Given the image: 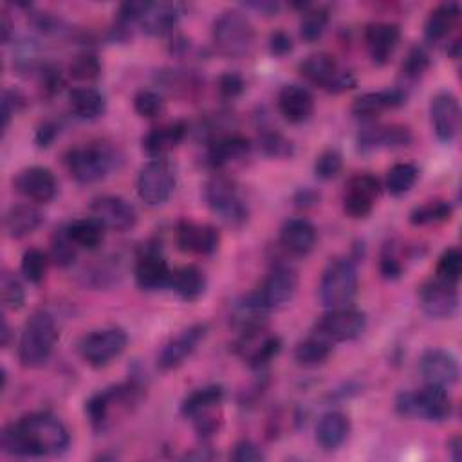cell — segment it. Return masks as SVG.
Masks as SVG:
<instances>
[{
	"mask_svg": "<svg viewBox=\"0 0 462 462\" xmlns=\"http://www.w3.org/2000/svg\"><path fill=\"white\" fill-rule=\"evenodd\" d=\"M67 426L49 411H32L9 422L0 435V448L11 457H52L67 451Z\"/></svg>",
	"mask_w": 462,
	"mask_h": 462,
	"instance_id": "cell-1",
	"label": "cell"
},
{
	"mask_svg": "<svg viewBox=\"0 0 462 462\" xmlns=\"http://www.w3.org/2000/svg\"><path fill=\"white\" fill-rule=\"evenodd\" d=\"M58 327L51 312L40 309L34 310L23 323L20 339H18V361L23 368H40L43 366L56 345Z\"/></svg>",
	"mask_w": 462,
	"mask_h": 462,
	"instance_id": "cell-2",
	"label": "cell"
},
{
	"mask_svg": "<svg viewBox=\"0 0 462 462\" xmlns=\"http://www.w3.org/2000/svg\"><path fill=\"white\" fill-rule=\"evenodd\" d=\"M116 150L103 141L74 146L65 157L70 177L79 184H94L103 180L116 168Z\"/></svg>",
	"mask_w": 462,
	"mask_h": 462,
	"instance_id": "cell-3",
	"label": "cell"
},
{
	"mask_svg": "<svg viewBox=\"0 0 462 462\" xmlns=\"http://www.w3.org/2000/svg\"><path fill=\"white\" fill-rule=\"evenodd\" d=\"M211 38L220 54L227 58H244L253 51L256 32L254 25L242 11L227 9L215 18Z\"/></svg>",
	"mask_w": 462,
	"mask_h": 462,
	"instance_id": "cell-4",
	"label": "cell"
},
{
	"mask_svg": "<svg viewBox=\"0 0 462 462\" xmlns=\"http://www.w3.org/2000/svg\"><path fill=\"white\" fill-rule=\"evenodd\" d=\"M395 410L401 417L442 422L449 419L453 411V402L448 388L424 384L419 390L401 392L395 399Z\"/></svg>",
	"mask_w": 462,
	"mask_h": 462,
	"instance_id": "cell-5",
	"label": "cell"
},
{
	"mask_svg": "<svg viewBox=\"0 0 462 462\" xmlns=\"http://www.w3.org/2000/svg\"><path fill=\"white\" fill-rule=\"evenodd\" d=\"M204 200L213 215H217L229 227H242L249 218V208L236 184L222 175L215 173L204 184Z\"/></svg>",
	"mask_w": 462,
	"mask_h": 462,
	"instance_id": "cell-6",
	"label": "cell"
},
{
	"mask_svg": "<svg viewBox=\"0 0 462 462\" xmlns=\"http://www.w3.org/2000/svg\"><path fill=\"white\" fill-rule=\"evenodd\" d=\"M357 269L350 258H334L321 273L318 296L323 307L337 309L352 305L357 294Z\"/></svg>",
	"mask_w": 462,
	"mask_h": 462,
	"instance_id": "cell-7",
	"label": "cell"
},
{
	"mask_svg": "<svg viewBox=\"0 0 462 462\" xmlns=\"http://www.w3.org/2000/svg\"><path fill=\"white\" fill-rule=\"evenodd\" d=\"M298 291V274L291 265L278 263L274 265L260 287L251 291L244 300L253 305L256 310L267 314L274 309L287 305Z\"/></svg>",
	"mask_w": 462,
	"mask_h": 462,
	"instance_id": "cell-8",
	"label": "cell"
},
{
	"mask_svg": "<svg viewBox=\"0 0 462 462\" xmlns=\"http://www.w3.org/2000/svg\"><path fill=\"white\" fill-rule=\"evenodd\" d=\"M224 401V388L220 384H208L189 392L180 402V413L193 420V426L200 437H209L220 428V408Z\"/></svg>",
	"mask_w": 462,
	"mask_h": 462,
	"instance_id": "cell-9",
	"label": "cell"
},
{
	"mask_svg": "<svg viewBox=\"0 0 462 462\" xmlns=\"http://www.w3.org/2000/svg\"><path fill=\"white\" fill-rule=\"evenodd\" d=\"M298 70L307 83L319 87L330 94H341L357 85L354 72L341 69L334 56L327 52L309 54L300 63Z\"/></svg>",
	"mask_w": 462,
	"mask_h": 462,
	"instance_id": "cell-10",
	"label": "cell"
},
{
	"mask_svg": "<svg viewBox=\"0 0 462 462\" xmlns=\"http://www.w3.org/2000/svg\"><path fill=\"white\" fill-rule=\"evenodd\" d=\"M128 345V336L119 327L97 328L85 334L78 343L81 359L92 368H103L117 359Z\"/></svg>",
	"mask_w": 462,
	"mask_h": 462,
	"instance_id": "cell-11",
	"label": "cell"
},
{
	"mask_svg": "<svg viewBox=\"0 0 462 462\" xmlns=\"http://www.w3.org/2000/svg\"><path fill=\"white\" fill-rule=\"evenodd\" d=\"M175 182V168L166 157L150 159L139 170L137 195L148 206H161L171 197Z\"/></svg>",
	"mask_w": 462,
	"mask_h": 462,
	"instance_id": "cell-12",
	"label": "cell"
},
{
	"mask_svg": "<svg viewBox=\"0 0 462 462\" xmlns=\"http://www.w3.org/2000/svg\"><path fill=\"white\" fill-rule=\"evenodd\" d=\"M366 328V314L352 305L327 309L314 325V334L328 343H343L359 337Z\"/></svg>",
	"mask_w": 462,
	"mask_h": 462,
	"instance_id": "cell-13",
	"label": "cell"
},
{
	"mask_svg": "<svg viewBox=\"0 0 462 462\" xmlns=\"http://www.w3.org/2000/svg\"><path fill=\"white\" fill-rule=\"evenodd\" d=\"M139 386L135 383L114 384L103 388L90 395L85 401V413L94 430L103 431L112 417L114 408H130V404L137 399Z\"/></svg>",
	"mask_w": 462,
	"mask_h": 462,
	"instance_id": "cell-14",
	"label": "cell"
},
{
	"mask_svg": "<svg viewBox=\"0 0 462 462\" xmlns=\"http://www.w3.org/2000/svg\"><path fill=\"white\" fill-rule=\"evenodd\" d=\"M282 350V339L276 334L265 332V325L240 328V337L235 343V352L251 366L262 368L271 363Z\"/></svg>",
	"mask_w": 462,
	"mask_h": 462,
	"instance_id": "cell-15",
	"label": "cell"
},
{
	"mask_svg": "<svg viewBox=\"0 0 462 462\" xmlns=\"http://www.w3.org/2000/svg\"><path fill=\"white\" fill-rule=\"evenodd\" d=\"M417 298L422 312L435 319L451 318L458 309L457 283L440 280L437 276L420 283Z\"/></svg>",
	"mask_w": 462,
	"mask_h": 462,
	"instance_id": "cell-16",
	"label": "cell"
},
{
	"mask_svg": "<svg viewBox=\"0 0 462 462\" xmlns=\"http://www.w3.org/2000/svg\"><path fill=\"white\" fill-rule=\"evenodd\" d=\"M379 195L381 180L372 173H357L345 184L343 211L350 218H365L372 213Z\"/></svg>",
	"mask_w": 462,
	"mask_h": 462,
	"instance_id": "cell-17",
	"label": "cell"
},
{
	"mask_svg": "<svg viewBox=\"0 0 462 462\" xmlns=\"http://www.w3.org/2000/svg\"><path fill=\"white\" fill-rule=\"evenodd\" d=\"M430 121L440 143H451L460 130L462 112L458 97L449 90L437 92L430 101Z\"/></svg>",
	"mask_w": 462,
	"mask_h": 462,
	"instance_id": "cell-18",
	"label": "cell"
},
{
	"mask_svg": "<svg viewBox=\"0 0 462 462\" xmlns=\"http://www.w3.org/2000/svg\"><path fill=\"white\" fill-rule=\"evenodd\" d=\"M90 215L97 218L106 229L125 233L137 222L134 204L119 195H97L90 202Z\"/></svg>",
	"mask_w": 462,
	"mask_h": 462,
	"instance_id": "cell-19",
	"label": "cell"
},
{
	"mask_svg": "<svg viewBox=\"0 0 462 462\" xmlns=\"http://www.w3.org/2000/svg\"><path fill=\"white\" fill-rule=\"evenodd\" d=\"M419 374L424 384L449 388L458 381L460 366L451 352L444 348H428L419 359Z\"/></svg>",
	"mask_w": 462,
	"mask_h": 462,
	"instance_id": "cell-20",
	"label": "cell"
},
{
	"mask_svg": "<svg viewBox=\"0 0 462 462\" xmlns=\"http://www.w3.org/2000/svg\"><path fill=\"white\" fill-rule=\"evenodd\" d=\"M13 188L34 204L51 202L58 193L56 177L45 166H29L20 170L13 179Z\"/></svg>",
	"mask_w": 462,
	"mask_h": 462,
	"instance_id": "cell-21",
	"label": "cell"
},
{
	"mask_svg": "<svg viewBox=\"0 0 462 462\" xmlns=\"http://www.w3.org/2000/svg\"><path fill=\"white\" fill-rule=\"evenodd\" d=\"M175 242L182 253L208 256L218 249L220 235L211 224H200L193 220H180L175 229Z\"/></svg>",
	"mask_w": 462,
	"mask_h": 462,
	"instance_id": "cell-22",
	"label": "cell"
},
{
	"mask_svg": "<svg viewBox=\"0 0 462 462\" xmlns=\"http://www.w3.org/2000/svg\"><path fill=\"white\" fill-rule=\"evenodd\" d=\"M208 327L204 323H195L184 330H180L175 337H171L157 356V366L164 372L175 370L186 363V359L197 350L199 343L204 339Z\"/></svg>",
	"mask_w": 462,
	"mask_h": 462,
	"instance_id": "cell-23",
	"label": "cell"
},
{
	"mask_svg": "<svg viewBox=\"0 0 462 462\" xmlns=\"http://www.w3.org/2000/svg\"><path fill=\"white\" fill-rule=\"evenodd\" d=\"M411 141V132L404 125H370L357 134V150L368 153L379 148L393 150L408 146Z\"/></svg>",
	"mask_w": 462,
	"mask_h": 462,
	"instance_id": "cell-24",
	"label": "cell"
},
{
	"mask_svg": "<svg viewBox=\"0 0 462 462\" xmlns=\"http://www.w3.org/2000/svg\"><path fill=\"white\" fill-rule=\"evenodd\" d=\"M408 92L402 87H386L374 92H365L352 101V114L361 119H372L384 110L399 108L406 103Z\"/></svg>",
	"mask_w": 462,
	"mask_h": 462,
	"instance_id": "cell-25",
	"label": "cell"
},
{
	"mask_svg": "<svg viewBox=\"0 0 462 462\" xmlns=\"http://www.w3.org/2000/svg\"><path fill=\"white\" fill-rule=\"evenodd\" d=\"M401 40V29L393 22H372L365 27V45L374 63H386Z\"/></svg>",
	"mask_w": 462,
	"mask_h": 462,
	"instance_id": "cell-26",
	"label": "cell"
},
{
	"mask_svg": "<svg viewBox=\"0 0 462 462\" xmlns=\"http://www.w3.org/2000/svg\"><path fill=\"white\" fill-rule=\"evenodd\" d=\"M276 105L283 119H287L292 125L305 123L312 112H314V97L310 90L303 85H283L278 92Z\"/></svg>",
	"mask_w": 462,
	"mask_h": 462,
	"instance_id": "cell-27",
	"label": "cell"
},
{
	"mask_svg": "<svg viewBox=\"0 0 462 462\" xmlns=\"http://www.w3.org/2000/svg\"><path fill=\"white\" fill-rule=\"evenodd\" d=\"M171 269L164 256H161L157 251H148L141 254L134 267V280L139 289L143 291H161L170 285Z\"/></svg>",
	"mask_w": 462,
	"mask_h": 462,
	"instance_id": "cell-28",
	"label": "cell"
},
{
	"mask_svg": "<svg viewBox=\"0 0 462 462\" xmlns=\"http://www.w3.org/2000/svg\"><path fill=\"white\" fill-rule=\"evenodd\" d=\"M182 11V5L177 2H150L137 25L150 36H162L177 27Z\"/></svg>",
	"mask_w": 462,
	"mask_h": 462,
	"instance_id": "cell-29",
	"label": "cell"
},
{
	"mask_svg": "<svg viewBox=\"0 0 462 462\" xmlns=\"http://www.w3.org/2000/svg\"><path fill=\"white\" fill-rule=\"evenodd\" d=\"M186 134H188V125L184 121L162 123L159 126L150 128L143 135L141 146L152 159L164 157L186 137Z\"/></svg>",
	"mask_w": 462,
	"mask_h": 462,
	"instance_id": "cell-30",
	"label": "cell"
},
{
	"mask_svg": "<svg viewBox=\"0 0 462 462\" xmlns=\"http://www.w3.org/2000/svg\"><path fill=\"white\" fill-rule=\"evenodd\" d=\"M251 150V141L240 134H222L208 144V164L215 170L227 166L229 162L244 159Z\"/></svg>",
	"mask_w": 462,
	"mask_h": 462,
	"instance_id": "cell-31",
	"label": "cell"
},
{
	"mask_svg": "<svg viewBox=\"0 0 462 462\" xmlns=\"http://www.w3.org/2000/svg\"><path fill=\"white\" fill-rule=\"evenodd\" d=\"M316 227L303 217L289 218L280 229V244L296 256L309 254L316 245Z\"/></svg>",
	"mask_w": 462,
	"mask_h": 462,
	"instance_id": "cell-32",
	"label": "cell"
},
{
	"mask_svg": "<svg viewBox=\"0 0 462 462\" xmlns=\"http://www.w3.org/2000/svg\"><path fill=\"white\" fill-rule=\"evenodd\" d=\"M350 433V419L346 413L332 410L319 417L316 424V442L325 451L337 449Z\"/></svg>",
	"mask_w": 462,
	"mask_h": 462,
	"instance_id": "cell-33",
	"label": "cell"
},
{
	"mask_svg": "<svg viewBox=\"0 0 462 462\" xmlns=\"http://www.w3.org/2000/svg\"><path fill=\"white\" fill-rule=\"evenodd\" d=\"M43 224V213L31 202L11 206L4 215V229L11 238H23Z\"/></svg>",
	"mask_w": 462,
	"mask_h": 462,
	"instance_id": "cell-34",
	"label": "cell"
},
{
	"mask_svg": "<svg viewBox=\"0 0 462 462\" xmlns=\"http://www.w3.org/2000/svg\"><path fill=\"white\" fill-rule=\"evenodd\" d=\"M206 276L197 265H182L171 271L168 289H171L182 301L189 303L202 298V294L206 292Z\"/></svg>",
	"mask_w": 462,
	"mask_h": 462,
	"instance_id": "cell-35",
	"label": "cell"
},
{
	"mask_svg": "<svg viewBox=\"0 0 462 462\" xmlns=\"http://www.w3.org/2000/svg\"><path fill=\"white\" fill-rule=\"evenodd\" d=\"M460 18V5L457 2H442L435 5L424 22V38L428 42L444 40Z\"/></svg>",
	"mask_w": 462,
	"mask_h": 462,
	"instance_id": "cell-36",
	"label": "cell"
},
{
	"mask_svg": "<svg viewBox=\"0 0 462 462\" xmlns=\"http://www.w3.org/2000/svg\"><path fill=\"white\" fill-rule=\"evenodd\" d=\"M69 106L76 117L92 121L105 114L106 99L97 88L83 85V87H74L69 92Z\"/></svg>",
	"mask_w": 462,
	"mask_h": 462,
	"instance_id": "cell-37",
	"label": "cell"
},
{
	"mask_svg": "<svg viewBox=\"0 0 462 462\" xmlns=\"http://www.w3.org/2000/svg\"><path fill=\"white\" fill-rule=\"evenodd\" d=\"M65 226H67V231H69V236L78 245V249L94 251L105 240L106 227L97 218H94L92 215L90 217L74 218L72 222H69Z\"/></svg>",
	"mask_w": 462,
	"mask_h": 462,
	"instance_id": "cell-38",
	"label": "cell"
},
{
	"mask_svg": "<svg viewBox=\"0 0 462 462\" xmlns=\"http://www.w3.org/2000/svg\"><path fill=\"white\" fill-rule=\"evenodd\" d=\"M330 354H332V343L319 337L318 334H310L309 337L301 339L294 346L296 363L301 366H307V368L325 363Z\"/></svg>",
	"mask_w": 462,
	"mask_h": 462,
	"instance_id": "cell-39",
	"label": "cell"
},
{
	"mask_svg": "<svg viewBox=\"0 0 462 462\" xmlns=\"http://www.w3.org/2000/svg\"><path fill=\"white\" fill-rule=\"evenodd\" d=\"M453 208L448 200L444 199H433L426 200L419 206H415L410 211V222L413 226H431V224H440L451 218Z\"/></svg>",
	"mask_w": 462,
	"mask_h": 462,
	"instance_id": "cell-40",
	"label": "cell"
},
{
	"mask_svg": "<svg viewBox=\"0 0 462 462\" xmlns=\"http://www.w3.org/2000/svg\"><path fill=\"white\" fill-rule=\"evenodd\" d=\"M419 179V168L411 162H397L393 164L384 179V188L390 195L401 197L408 193Z\"/></svg>",
	"mask_w": 462,
	"mask_h": 462,
	"instance_id": "cell-41",
	"label": "cell"
},
{
	"mask_svg": "<svg viewBox=\"0 0 462 462\" xmlns=\"http://www.w3.org/2000/svg\"><path fill=\"white\" fill-rule=\"evenodd\" d=\"M328 23V11L318 5H307L300 18V36L305 42H316L323 36Z\"/></svg>",
	"mask_w": 462,
	"mask_h": 462,
	"instance_id": "cell-42",
	"label": "cell"
},
{
	"mask_svg": "<svg viewBox=\"0 0 462 462\" xmlns=\"http://www.w3.org/2000/svg\"><path fill=\"white\" fill-rule=\"evenodd\" d=\"M78 245L72 242L69 236L67 226H60L54 229L51 236V249H49V258L58 265V267H69L76 260Z\"/></svg>",
	"mask_w": 462,
	"mask_h": 462,
	"instance_id": "cell-43",
	"label": "cell"
},
{
	"mask_svg": "<svg viewBox=\"0 0 462 462\" xmlns=\"http://www.w3.org/2000/svg\"><path fill=\"white\" fill-rule=\"evenodd\" d=\"M258 150L273 159H289L294 155V144L278 130H263L258 135Z\"/></svg>",
	"mask_w": 462,
	"mask_h": 462,
	"instance_id": "cell-44",
	"label": "cell"
},
{
	"mask_svg": "<svg viewBox=\"0 0 462 462\" xmlns=\"http://www.w3.org/2000/svg\"><path fill=\"white\" fill-rule=\"evenodd\" d=\"M49 254L38 247H29L23 254H22V262H20V271L22 276L29 282V283H40L45 278L47 273V265H49Z\"/></svg>",
	"mask_w": 462,
	"mask_h": 462,
	"instance_id": "cell-45",
	"label": "cell"
},
{
	"mask_svg": "<svg viewBox=\"0 0 462 462\" xmlns=\"http://www.w3.org/2000/svg\"><path fill=\"white\" fill-rule=\"evenodd\" d=\"M0 300L9 310H20L25 303V289L18 276L4 271L0 276Z\"/></svg>",
	"mask_w": 462,
	"mask_h": 462,
	"instance_id": "cell-46",
	"label": "cell"
},
{
	"mask_svg": "<svg viewBox=\"0 0 462 462\" xmlns=\"http://www.w3.org/2000/svg\"><path fill=\"white\" fill-rule=\"evenodd\" d=\"M166 108L164 97L152 88H141L134 96V110L146 119H157Z\"/></svg>",
	"mask_w": 462,
	"mask_h": 462,
	"instance_id": "cell-47",
	"label": "cell"
},
{
	"mask_svg": "<svg viewBox=\"0 0 462 462\" xmlns=\"http://www.w3.org/2000/svg\"><path fill=\"white\" fill-rule=\"evenodd\" d=\"M435 276L451 283H458L462 276V253L458 247H448L437 260Z\"/></svg>",
	"mask_w": 462,
	"mask_h": 462,
	"instance_id": "cell-48",
	"label": "cell"
},
{
	"mask_svg": "<svg viewBox=\"0 0 462 462\" xmlns=\"http://www.w3.org/2000/svg\"><path fill=\"white\" fill-rule=\"evenodd\" d=\"M69 74L78 81H94L101 74V61L92 52H81L72 58L69 65Z\"/></svg>",
	"mask_w": 462,
	"mask_h": 462,
	"instance_id": "cell-49",
	"label": "cell"
},
{
	"mask_svg": "<svg viewBox=\"0 0 462 462\" xmlns=\"http://www.w3.org/2000/svg\"><path fill=\"white\" fill-rule=\"evenodd\" d=\"M314 175L319 180L334 179L343 168V155L337 148H325L314 159Z\"/></svg>",
	"mask_w": 462,
	"mask_h": 462,
	"instance_id": "cell-50",
	"label": "cell"
},
{
	"mask_svg": "<svg viewBox=\"0 0 462 462\" xmlns=\"http://www.w3.org/2000/svg\"><path fill=\"white\" fill-rule=\"evenodd\" d=\"M431 65L430 54L422 47H411L401 63V76L408 81L419 79Z\"/></svg>",
	"mask_w": 462,
	"mask_h": 462,
	"instance_id": "cell-51",
	"label": "cell"
},
{
	"mask_svg": "<svg viewBox=\"0 0 462 462\" xmlns=\"http://www.w3.org/2000/svg\"><path fill=\"white\" fill-rule=\"evenodd\" d=\"M23 103H25V99L16 88L14 90L5 88L2 92V132L7 130L11 117L23 106Z\"/></svg>",
	"mask_w": 462,
	"mask_h": 462,
	"instance_id": "cell-52",
	"label": "cell"
},
{
	"mask_svg": "<svg viewBox=\"0 0 462 462\" xmlns=\"http://www.w3.org/2000/svg\"><path fill=\"white\" fill-rule=\"evenodd\" d=\"M244 87H245L244 78L238 72H224L218 76V81H217V88L220 96L227 99L240 96L244 92Z\"/></svg>",
	"mask_w": 462,
	"mask_h": 462,
	"instance_id": "cell-53",
	"label": "cell"
},
{
	"mask_svg": "<svg viewBox=\"0 0 462 462\" xmlns=\"http://www.w3.org/2000/svg\"><path fill=\"white\" fill-rule=\"evenodd\" d=\"M231 460L235 462H260L265 458V455L262 453V449L251 442V440H240L233 446V451H231Z\"/></svg>",
	"mask_w": 462,
	"mask_h": 462,
	"instance_id": "cell-54",
	"label": "cell"
},
{
	"mask_svg": "<svg viewBox=\"0 0 462 462\" xmlns=\"http://www.w3.org/2000/svg\"><path fill=\"white\" fill-rule=\"evenodd\" d=\"M294 43H292V38L289 32L282 31V29H276L271 32L269 36V52L276 58H283L287 56L291 51H292Z\"/></svg>",
	"mask_w": 462,
	"mask_h": 462,
	"instance_id": "cell-55",
	"label": "cell"
},
{
	"mask_svg": "<svg viewBox=\"0 0 462 462\" xmlns=\"http://www.w3.org/2000/svg\"><path fill=\"white\" fill-rule=\"evenodd\" d=\"M379 269H381V274L388 280H395L402 274V263L399 260V256L390 251L388 247L384 249L383 256H381V263H379Z\"/></svg>",
	"mask_w": 462,
	"mask_h": 462,
	"instance_id": "cell-56",
	"label": "cell"
},
{
	"mask_svg": "<svg viewBox=\"0 0 462 462\" xmlns=\"http://www.w3.org/2000/svg\"><path fill=\"white\" fill-rule=\"evenodd\" d=\"M56 135H58V126H56L54 123L47 121V123H43V125L36 130L34 141H36V144H38L40 148H45V146H49V144L54 141Z\"/></svg>",
	"mask_w": 462,
	"mask_h": 462,
	"instance_id": "cell-57",
	"label": "cell"
},
{
	"mask_svg": "<svg viewBox=\"0 0 462 462\" xmlns=\"http://www.w3.org/2000/svg\"><path fill=\"white\" fill-rule=\"evenodd\" d=\"M247 7L254 9V11H260L262 14H273L280 9V4L278 2H271V0H263V2H247L245 4Z\"/></svg>",
	"mask_w": 462,
	"mask_h": 462,
	"instance_id": "cell-58",
	"label": "cell"
},
{
	"mask_svg": "<svg viewBox=\"0 0 462 462\" xmlns=\"http://www.w3.org/2000/svg\"><path fill=\"white\" fill-rule=\"evenodd\" d=\"M318 193L312 191V189H301L296 193L294 197V202L296 206H310V204H316L318 202Z\"/></svg>",
	"mask_w": 462,
	"mask_h": 462,
	"instance_id": "cell-59",
	"label": "cell"
},
{
	"mask_svg": "<svg viewBox=\"0 0 462 462\" xmlns=\"http://www.w3.org/2000/svg\"><path fill=\"white\" fill-rule=\"evenodd\" d=\"M448 449L451 451V458L455 462H458L462 458V448H460V437L455 435L449 442H448Z\"/></svg>",
	"mask_w": 462,
	"mask_h": 462,
	"instance_id": "cell-60",
	"label": "cell"
},
{
	"mask_svg": "<svg viewBox=\"0 0 462 462\" xmlns=\"http://www.w3.org/2000/svg\"><path fill=\"white\" fill-rule=\"evenodd\" d=\"M9 34H11V22H9V16L4 14L2 16V43L9 42Z\"/></svg>",
	"mask_w": 462,
	"mask_h": 462,
	"instance_id": "cell-61",
	"label": "cell"
},
{
	"mask_svg": "<svg viewBox=\"0 0 462 462\" xmlns=\"http://www.w3.org/2000/svg\"><path fill=\"white\" fill-rule=\"evenodd\" d=\"M2 346H7L9 345V337H11V330H9V325H7V319L2 318Z\"/></svg>",
	"mask_w": 462,
	"mask_h": 462,
	"instance_id": "cell-62",
	"label": "cell"
}]
</instances>
